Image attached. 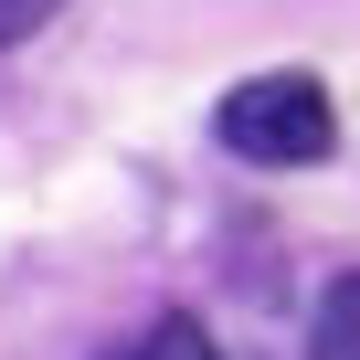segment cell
<instances>
[{
  "instance_id": "1",
  "label": "cell",
  "mask_w": 360,
  "mask_h": 360,
  "mask_svg": "<svg viewBox=\"0 0 360 360\" xmlns=\"http://www.w3.org/2000/svg\"><path fill=\"white\" fill-rule=\"evenodd\" d=\"M212 127H223V148L255 159V169H307V159L339 148V106H328L318 75H244V85L212 106Z\"/></svg>"
},
{
  "instance_id": "2",
  "label": "cell",
  "mask_w": 360,
  "mask_h": 360,
  "mask_svg": "<svg viewBox=\"0 0 360 360\" xmlns=\"http://www.w3.org/2000/svg\"><path fill=\"white\" fill-rule=\"evenodd\" d=\"M307 360H360V276H339L318 297V328H307Z\"/></svg>"
},
{
  "instance_id": "3",
  "label": "cell",
  "mask_w": 360,
  "mask_h": 360,
  "mask_svg": "<svg viewBox=\"0 0 360 360\" xmlns=\"http://www.w3.org/2000/svg\"><path fill=\"white\" fill-rule=\"evenodd\" d=\"M106 360H212V339H202L191 318H159L148 339H127V349H106Z\"/></svg>"
},
{
  "instance_id": "4",
  "label": "cell",
  "mask_w": 360,
  "mask_h": 360,
  "mask_svg": "<svg viewBox=\"0 0 360 360\" xmlns=\"http://www.w3.org/2000/svg\"><path fill=\"white\" fill-rule=\"evenodd\" d=\"M53 11H64V0H0V43H22V32H43Z\"/></svg>"
}]
</instances>
